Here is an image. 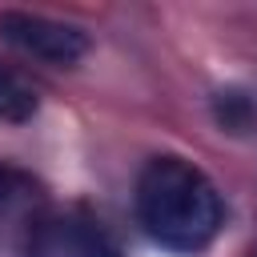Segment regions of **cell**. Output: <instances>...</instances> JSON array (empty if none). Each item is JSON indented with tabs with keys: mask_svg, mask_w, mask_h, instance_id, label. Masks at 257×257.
I'll return each mask as SVG.
<instances>
[{
	"mask_svg": "<svg viewBox=\"0 0 257 257\" xmlns=\"http://www.w3.org/2000/svg\"><path fill=\"white\" fill-rule=\"evenodd\" d=\"M137 217L145 233L173 253H201L225 225L217 185L185 157H153L137 181Z\"/></svg>",
	"mask_w": 257,
	"mask_h": 257,
	"instance_id": "cell-1",
	"label": "cell"
},
{
	"mask_svg": "<svg viewBox=\"0 0 257 257\" xmlns=\"http://www.w3.org/2000/svg\"><path fill=\"white\" fill-rule=\"evenodd\" d=\"M28 257H120L88 213H44L28 225Z\"/></svg>",
	"mask_w": 257,
	"mask_h": 257,
	"instance_id": "cell-2",
	"label": "cell"
},
{
	"mask_svg": "<svg viewBox=\"0 0 257 257\" xmlns=\"http://www.w3.org/2000/svg\"><path fill=\"white\" fill-rule=\"evenodd\" d=\"M0 36L36 56V60H48V64H76L84 52H88V36L72 24H60V20H48V16H36V12H0Z\"/></svg>",
	"mask_w": 257,
	"mask_h": 257,
	"instance_id": "cell-3",
	"label": "cell"
},
{
	"mask_svg": "<svg viewBox=\"0 0 257 257\" xmlns=\"http://www.w3.org/2000/svg\"><path fill=\"white\" fill-rule=\"evenodd\" d=\"M213 116L229 133H249V128H257V100L245 88H221L213 96Z\"/></svg>",
	"mask_w": 257,
	"mask_h": 257,
	"instance_id": "cell-4",
	"label": "cell"
},
{
	"mask_svg": "<svg viewBox=\"0 0 257 257\" xmlns=\"http://www.w3.org/2000/svg\"><path fill=\"white\" fill-rule=\"evenodd\" d=\"M36 112V92L8 68H0V124H24Z\"/></svg>",
	"mask_w": 257,
	"mask_h": 257,
	"instance_id": "cell-5",
	"label": "cell"
},
{
	"mask_svg": "<svg viewBox=\"0 0 257 257\" xmlns=\"http://www.w3.org/2000/svg\"><path fill=\"white\" fill-rule=\"evenodd\" d=\"M40 189L32 177H24L20 169H8L0 165V217H12V213H28L36 205Z\"/></svg>",
	"mask_w": 257,
	"mask_h": 257,
	"instance_id": "cell-6",
	"label": "cell"
}]
</instances>
